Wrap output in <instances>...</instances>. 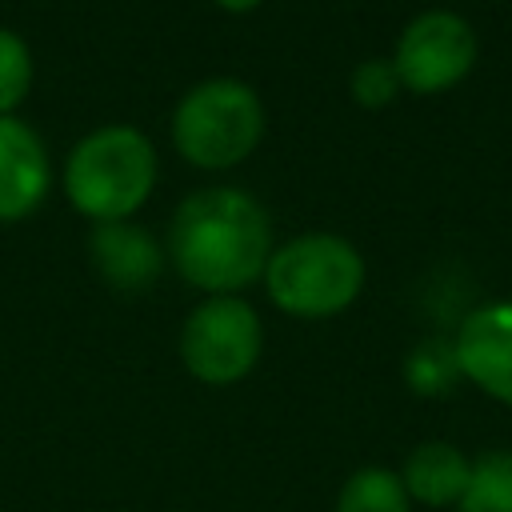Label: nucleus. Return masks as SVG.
Listing matches in <instances>:
<instances>
[{
  "mask_svg": "<svg viewBox=\"0 0 512 512\" xmlns=\"http://www.w3.org/2000/svg\"><path fill=\"white\" fill-rule=\"evenodd\" d=\"M392 64L408 92L416 96L448 92L476 64V32L460 12L428 8L404 24Z\"/></svg>",
  "mask_w": 512,
  "mask_h": 512,
  "instance_id": "obj_6",
  "label": "nucleus"
},
{
  "mask_svg": "<svg viewBox=\"0 0 512 512\" xmlns=\"http://www.w3.org/2000/svg\"><path fill=\"white\" fill-rule=\"evenodd\" d=\"M212 4H216V8H224V12H236V16H240V12H252V8H260L264 0H212Z\"/></svg>",
  "mask_w": 512,
  "mask_h": 512,
  "instance_id": "obj_16",
  "label": "nucleus"
},
{
  "mask_svg": "<svg viewBox=\"0 0 512 512\" xmlns=\"http://www.w3.org/2000/svg\"><path fill=\"white\" fill-rule=\"evenodd\" d=\"M164 256L204 296H240L272 256L268 208L244 188H200L176 204Z\"/></svg>",
  "mask_w": 512,
  "mask_h": 512,
  "instance_id": "obj_1",
  "label": "nucleus"
},
{
  "mask_svg": "<svg viewBox=\"0 0 512 512\" xmlns=\"http://www.w3.org/2000/svg\"><path fill=\"white\" fill-rule=\"evenodd\" d=\"M180 364L208 388L252 376L264 352V324L244 296H204L180 324Z\"/></svg>",
  "mask_w": 512,
  "mask_h": 512,
  "instance_id": "obj_5",
  "label": "nucleus"
},
{
  "mask_svg": "<svg viewBox=\"0 0 512 512\" xmlns=\"http://www.w3.org/2000/svg\"><path fill=\"white\" fill-rule=\"evenodd\" d=\"M452 352L464 380L492 400L512 404V300L472 308L452 340Z\"/></svg>",
  "mask_w": 512,
  "mask_h": 512,
  "instance_id": "obj_7",
  "label": "nucleus"
},
{
  "mask_svg": "<svg viewBox=\"0 0 512 512\" xmlns=\"http://www.w3.org/2000/svg\"><path fill=\"white\" fill-rule=\"evenodd\" d=\"M336 512H412V500L400 484V472L384 464H364L340 484Z\"/></svg>",
  "mask_w": 512,
  "mask_h": 512,
  "instance_id": "obj_11",
  "label": "nucleus"
},
{
  "mask_svg": "<svg viewBox=\"0 0 512 512\" xmlns=\"http://www.w3.org/2000/svg\"><path fill=\"white\" fill-rule=\"evenodd\" d=\"M160 176V160L152 140L132 124H104L76 140L64 164V192L68 204L92 220H132Z\"/></svg>",
  "mask_w": 512,
  "mask_h": 512,
  "instance_id": "obj_2",
  "label": "nucleus"
},
{
  "mask_svg": "<svg viewBox=\"0 0 512 512\" xmlns=\"http://www.w3.org/2000/svg\"><path fill=\"white\" fill-rule=\"evenodd\" d=\"M268 300L296 320H328L356 304L364 256L336 232H300L272 248L264 268Z\"/></svg>",
  "mask_w": 512,
  "mask_h": 512,
  "instance_id": "obj_3",
  "label": "nucleus"
},
{
  "mask_svg": "<svg viewBox=\"0 0 512 512\" xmlns=\"http://www.w3.org/2000/svg\"><path fill=\"white\" fill-rule=\"evenodd\" d=\"M472 476V460L448 444V440H424L408 452L404 468H400V484L408 492L412 504H428V508H448L460 504L464 488Z\"/></svg>",
  "mask_w": 512,
  "mask_h": 512,
  "instance_id": "obj_10",
  "label": "nucleus"
},
{
  "mask_svg": "<svg viewBox=\"0 0 512 512\" xmlns=\"http://www.w3.org/2000/svg\"><path fill=\"white\" fill-rule=\"evenodd\" d=\"M456 376H460L456 352H452V344H444V340H424V344L412 348V356L404 360V380H408V388L420 392V396H440V392H448Z\"/></svg>",
  "mask_w": 512,
  "mask_h": 512,
  "instance_id": "obj_14",
  "label": "nucleus"
},
{
  "mask_svg": "<svg viewBox=\"0 0 512 512\" xmlns=\"http://www.w3.org/2000/svg\"><path fill=\"white\" fill-rule=\"evenodd\" d=\"M48 188L52 164L44 140L20 116H0V224L32 216Z\"/></svg>",
  "mask_w": 512,
  "mask_h": 512,
  "instance_id": "obj_8",
  "label": "nucleus"
},
{
  "mask_svg": "<svg viewBox=\"0 0 512 512\" xmlns=\"http://www.w3.org/2000/svg\"><path fill=\"white\" fill-rule=\"evenodd\" d=\"M460 512H512V452H484L472 460Z\"/></svg>",
  "mask_w": 512,
  "mask_h": 512,
  "instance_id": "obj_12",
  "label": "nucleus"
},
{
  "mask_svg": "<svg viewBox=\"0 0 512 512\" xmlns=\"http://www.w3.org/2000/svg\"><path fill=\"white\" fill-rule=\"evenodd\" d=\"M32 48L24 44L20 32L0 24V116H16V108L28 100L32 92Z\"/></svg>",
  "mask_w": 512,
  "mask_h": 512,
  "instance_id": "obj_13",
  "label": "nucleus"
},
{
  "mask_svg": "<svg viewBox=\"0 0 512 512\" xmlns=\"http://www.w3.org/2000/svg\"><path fill=\"white\" fill-rule=\"evenodd\" d=\"M400 76H396V64L392 56H368L352 68L348 76V92L360 108H388L396 96H400Z\"/></svg>",
  "mask_w": 512,
  "mask_h": 512,
  "instance_id": "obj_15",
  "label": "nucleus"
},
{
  "mask_svg": "<svg viewBox=\"0 0 512 512\" xmlns=\"http://www.w3.org/2000/svg\"><path fill=\"white\" fill-rule=\"evenodd\" d=\"M264 140L260 92L236 76H212L192 84L172 108L176 152L208 172L244 164Z\"/></svg>",
  "mask_w": 512,
  "mask_h": 512,
  "instance_id": "obj_4",
  "label": "nucleus"
},
{
  "mask_svg": "<svg viewBox=\"0 0 512 512\" xmlns=\"http://www.w3.org/2000/svg\"><path fill=\"white\" fill-rule=\"evenodd\" d=\"M88 256H92V268L100 272V280L112 284L116 292H144L156 284V276L164 268V248L156 244V236L148 228H140L132 220L92 224Z\"/></svg>",
  "mask_w": 512,
  "mask_h": 512,
  "instance_id": "obj_9",
  "label": "nucleus"
}]
</instances>
